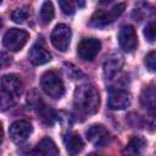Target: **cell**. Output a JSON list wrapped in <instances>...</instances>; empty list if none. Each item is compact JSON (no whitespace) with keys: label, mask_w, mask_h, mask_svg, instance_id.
<instances>
[{"label":"cell","mask_w":156,"mask_h":156,"mask_svg":"<svg viewBox=\"0 0 156 156\" xmlns=\"http://www.w3.org/2000/svg\"><path fill=\"white\" fill-rule=\"evenodd\" d=\"M74 107L84 115H93L99 110L100 96L95 87L93 85H80L74 91L73 99Z\"/></svg>","instance_id":"obj_1"},{"label":"cell","mask_w":156,"mask_h":156,"mask_svg":"<svg viewBox=\"0 0 156 156\" xmlns=\"http://www.w3.org/2000/svg\"><path fill=\"white\" fill-rule=\"evenodd\" d=\"M40 85L45 94L52 99H61L65 94V85L62 79L52 71H48L41 76Z\"/></svg>","instance_id":"obj_2"},{"label":"cell","mask_w":156,"mask_h":156,"mask_svg":"<svg viewBox=\"0 0 156 156\" xmlns=\"http://www.w3.org/2000/svg\"><path fill=\"white\" fill-rule=\"evenodd\" d=\"M124 9H126V4H117L108 11L99 10L91 16L90 26H93V27H104L106 24H110L123 13Z\"/></svg>","instance_id":"obj_3"},{"label":"cell","mask_w":156,"mask_h":156,"mask_svg":"<svg viewBox=\"0 0 156 156\" xmlns=\"http://www.w3.org/2000/svg\"><path fill=\"white\" fill-rule=\"evenodd\" d=\"M28 38H29V34L26 30L18 29V28H11L4 34L2 44L7 50L18 51L26 45Z\"/></svg>","instance_id":"obj_4"},{"label":"cell","mask_w":156,"mask_h":156,"mask_svg":"<svg viewBox=\"0 0 156 156\" xmlns=\"http://www.w3.org/2000/svg\"><path fill=\"white\" fill-rule=\"evenodd\" d=\"M71 38H72V32H71L69 27L66 24H62V23L55 26V28L52 29L51 35H50L51 44L58 51H62V52H65L68 49Z\"/></svg>","instance_id":"obj_5"},{"label":"cell","mask_w":156,"mask_h":156,"mask_svg":"<svg viewBox=\"0 0 156 156\" xmlns=\"http://www.w3.org/2000/svg\"><path fill=\"white\" fill-rule=\"evenodd\" d=\"M101 49L100 40L95 38H84L79 41L77 48L78 56L84 61H93Z\"/></svg>","instance_id":"obj_6"},{"label":"cell","mask_w":156,"mask_h":156,"mask_svg":"<svg viewBox=\"0 0 156 156\" xmlns=\"http://www.w3.org/2000/svg\"><path fill=\"white\" fill-rule=\"evenodd\" d=\"M118 44L121 46V49L126 52H132L136 49L138 46V37H136V33H135V29L127 24V26H123L121 29H119V33H118Z\"/></svg>","instance_id":"obj_7"},{"label":"cell","mask_w":156,"mask_h":156,"mask_svg":"<svg viewBox=\"0 0 156 156\" xmlns=\"http://www.w3.org/2000/svg\"><path fill=\"white\" fill-rule=\"evenodd\" d=\"M32 130H33V127L29 122L27 121H16L13 122L11 126H10V136H11V140L16 144H22L24 143L29 135L32 134Z\"/></svg>","instance_id":"obj_8"},{"label":"cell","mask_w":156,"mask_h":156,"mask_svg":"<svg viewBox=\"0 0 156 156\" xmlns=\"http://www.w3.org/2000/svg\"><path fill=\"white\" fill-rule=\"evenodd\" d=\"M85 134H87V139L93 145L99 146V147H102L106 144H108L110 139H111L108 130L101 124H94V126L89 127L88 130L85 132Z\"/></svg>","instance_id":"obj_9"},{"label":"cell","mask_w":156,"mask_h":156,"mask_svg":"<svg viewBox=\"0 0 156 156\" xmlns=\"http://www.w3.org/2000/svg\"><path fill=\"white\" fill-rule=\"evenodd\" d=\"M130 94L123 89H116L110 93L108 107L111 110H124L130 105Z\"/></svg>","instance_id":"obj_10"},{"label":"cell","mask_w":156,"mask_h":156,"mask_svg":"<svg viewBox=\"0 0 156 156\" xmlns=\"http://www.w3.org/2000/svg\"><path fill=\"white\" fill-rule=\"evenodd\" d=\"M1 89L11 94L12 96H18L23 91V83L16 74H5L1 78Z\"/></svg>","instance_id":"obj_11"},{"label":"cell","mask_w":156,"mask_h":156,"mask_svg":"<svg viewBox=\"0 0 156 156\" xmlns=\"http://www.w3.org/2000/svg\"><path fill=\"white\" fill-rule=\"evenodd\" d=\"M28 58L33 65L40 66V65L49 62L51 60V55L41 44L37 43L30 48V50L28 52Z\"/></svg>","instance_id":"obj_12"},{"label":"cell","mask_w":156,"mask_h":156,"mask_svg":"<svg viewBox=\"0 0 156 156\" xmlns=\"http://www.w3.org/2000/svg\"><path fill=\"white\" fill-rule=\"evenodd\" d=\"M123 66V57L121 55H112L104 62V76L106 79H111Z\"/></svg>","instance_id":"obj_13"},{"label":"cell","mask_w":156,"mask_h":156,"mask_svg":"<svg viewBox=\"0 0 156 156\" xmlns=\"http://www.w3.org/2000/svg\"><path fill=\"white\" fill-rule=\"evenodd\" d=\"M65 146H66V150L68 151V154L77 155L83 150L84 141L79 134L71 132V133L66 134V136H65Z\"/></svg>","instance_id":"obj_14"},{"label":"cell","mask_w":156,"mask_h":156,"mask_svg":"<svg viewBox=\"0 0 156 156\" xmlns=\"http://www.w3.org/2000/svg\"><path fill=\"white\" fill-rule=\"evenodd\" d=\"M30 154L44 155V156H56V155H58V149L56 147V145L52 141V139L46 136V138H43L38 143V145L35 146V149Z\"/></svg>","instance_id":"obj_15"},{"label":"cell","mask_w":156,"mask_h":156,"mask_svg":"<svg viewBox=\"0 0 156 156\" xmlns=\"http://www.w3.org/2000/svg\"><path fill=\"white\" fill-rule=\"evenodd\" d=\"M140 104L150 112H156V85L145 88L140 94Z\"/></svg>","instance_id":"obj_16"},{"label":"cell","mask_w":156,"mask_h":156,"mask_svg":"<svg viewBox=\"0 0 156 156\" xmlns=\"http://www.w3.org/2000/svg\"><path fill=\"white\" fill-rule=\"evenodd\" d=\"M55 16V10H54V5L51 1L46 0L44 1V4L40 7V12H39V21L41 24H49L52 18Z\"/></svg>","instance_id":"obj_17"},{"label":"cell","mask_w":156,"mask_h":156,"mask_svg":"<svg viewBox=\"0 0 156 156\" xmlns=\"http://www.w3.org/2000/svg\"><path fill=\"white\" fill-rule=\"evenodd\" d=\"M145 146H146V140L143 136H133L129 140L124 152L126 154H132V155L140 154Z\"/></svg>","instance_id":"obj_18"},{"label":"cell","mask_w":156,"mask_h":156,"mask_svg":"<svg viewBox=\"0 0 156 156\" xmlns=\"http://www.w3.org/2000/svg\"><path fill=\"white\" fill-rule=\"evenodd\" d=\"M11 18L16 23H24L29 18V11L27 9H17L12 12Z\"/></svg>","instance_id":"obj_19"},{"label":"cell","mask_w":156,"mask_h":156,"mask_svg":"<svg viewBox=\"0 0 156 156\" xmlns=\"http://www.w3.org/2000/svg\"><path fill=\"white\" fill-rule=\"evenodd\" d=\"M144 37L149 41H155L156 40V20L149 22L145 28H144Z\"/></svg>","instance_id":"obj_20"},{"label":"cell","mask_w":156,"mask_h":156,"mask_svg":"<svg viewBox=\"0 0 156 156\" xmlns=\"http://www.w3.org/2000/svg\"><path fill=\"white\" fill-rule=\"evenodd\" d=\"M0 102H1V110L5 111L6 108L11 107L15 104L13 96L11 94H9L7 91H5V90L1 89V99H0Z\"/></svg>","instance_id":"obj_21"},{"label":"cell","mask_w":156,"mask_h":156,"mask_svg":"<svg viewBox=\"0 0 156 156\" xmlns=\"http://www.w3.org/2000/svg\"><path fill=\"white\" fill-rule=\"evenodd\" d=\"M60 9L65 15H72L74 12V0H58Z\"/></svg>","instance_id":"obj_22"},{"label":"cell","mask_w":156,"mask_h":156,"mask_svg":"<svg viewBox=\"0 0 156 156\" xmlns=\"http://www.w3.org/2000/svg\"><path fill=\"white\" fill-rule=\"evenodd\" d=\"M144 63L146 68L151 72H156V51H151L145 56Z\"/></svg>","instance_id":"obj_23"},{"label":"cell","mask_w":156,"mask_h":156,"mask_svg":"<svg viewBox=\"0 0 156 156\" xmlns=\"http://www.w3.org/2000/svg\"><path fill=\"white\" fill-rule=\"evenodd\" d=\"M66 66V68H65V71H66V73L72 78V79H76V78H78V77H80L82 76V72L77 68V67H74L73 65H71V63H66L65 65Z\"/></svg>","instance_id":"obj_24"},{"label":"cell","mask_w":156,"mask_h":156,"mask_svg":"<svg viewBox=\"0 0 156 156\" xmlns=\"http://www.w3.org/2000/svg\"><path fill=\"white\" fill-rule=\"evenodd\" d=\"M77 2H78V5H79L80 7H83L84 4H85V0H77Z\"/></svg>","instance_id":"obj_25"}]
</instances>
